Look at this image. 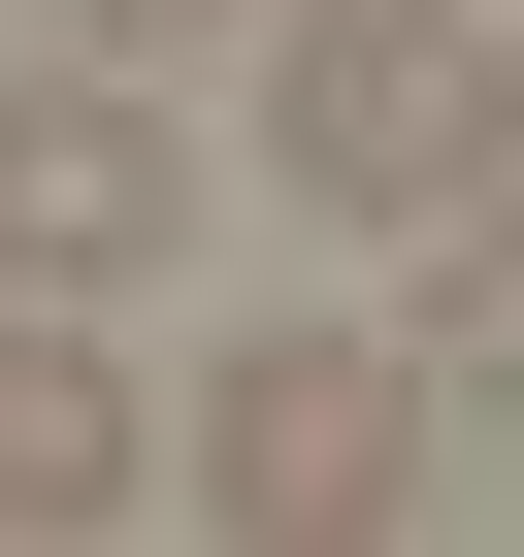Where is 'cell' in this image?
<instances>
[{
  "mask_svg": "<svg viewBox=\"0 0 524 557\" xmlns=\"http://www.w3.org/2000/svg\"><path fill=\"white\" fill-rule=\"evenodd\" d=\"M262 164L361 197V230H426V197L524 164V34H459V0H296V34H262Z\"/></svg>",
  "mask_w": 524,
  "mask_h": 557,
  "instance_id": "6da1fadb",
  "label": "cell"
},
{
  "mask_svg": "<svg viewBox=\"0 0 524 557\" xmlns=\"http://www.w3.org/2000/svg\"><path fill=\"white\" fill-rule=\"evenodd\" d=\"M164 492H197L229 557H361V524L426 492V361H394V329H262V361L164 426Z\"/></svg>",
  "mask_w": 524,
  "mask_h": 557,
  "instance_id": "7a4b0ae2",
  "label": "cell"
},
{
  "mask_svg": "<svg viewBox=\"0 0 524 557\" xmlns=\"http://www.w3.org/2000/svg\"><path fill=\"white\" fill-rule=\"evenodd\" d=\"M164 230H197V132L132 66H34V99H0V296H132Z\"/></svg>",
  "mask_w": 524,
  "mask_h": 557,
  "instance_id": "3957f363",
  "label": "cell"
},
{
  "mask_svg": "<svg viewBox=\"0 0 524 557\" xmlns=\"http://www.w3.org/2000/svg\"><path fill=\"white\" fill-rule=\"evenodd\" d=\"M132 492H164V426H132L99 296H0V557H66V524H132Z\"/></svg>",
  "mask_w": 524,
  "mask_h": 557,
  "instance_id": "277c9868",
  "label": "cell"
},
{
  "mask_svg": "<svg viewBox=\"0 0 524 557\" xmlns=\"http://www.w3.org/2000/svg\"><path fill=\"white\" fill-rule=\"evenodd\" d=\"M394 361H426V426H524V164H491V197H426V296H394Z\"/></svg>",
  "mask_w": 524,
  "mask_h": 557,
  "instance_id": "5b68a950",
  "label": "cell"
},
{
  "mask_svg": "<svg viewBox=\"0 0 524 557\" xmlns=\"http://www.w3.org/2000/svg\"><path fill=\"white\" fill-rule=\"evenodd\" d=\"M164 34H229V0H66V66H164Z\"/></svg>",
  "mask_w": 524,
  "mask_h": 557,
  "instance_id": "8992f818",
  "label": "cell"
}]
</instances>
